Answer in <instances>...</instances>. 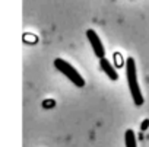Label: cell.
Returning <instances> with one entry per match:
<instances>
[{
	"mask_svg": "<svg viewBox=\"0 0 149 147\" xmlns=\"http://www.w3.org/2000/svg\"><path fill=\"white\" fill-rule=\"evenodd\" d=\"M126 77H127V83H129V90L132 93V98L134 101V104L137 106L143 105V96L137 83V71H136V63L134 58L129 57L126 61Z\"/></svg>",
	"mask_w": 149,
	"mask_h": 147,
	"instance_id": "obj_1",
	"label": "cell"
},
{
	"mask_svg": "<svg viewBox=\"0 0 149 147\" xmlns=\"http://www.w3.org/2000/svg\"><path fill=\"white\" fill-rule=\"evenodd\" d=\"M54 67H56L58 71H61L63 75H64L74 86H78V88H84V86H85V80H84V77L79 75V71L74 68L70 63H67L66 60H63V58H56V60H54Z\"/></svg>",
	"mask_w": 149,
	"mask_h": 147,
	"instance_id": "obj_2",
	"label": "cell"
},
{
	"mask_svg": "<svg viewBox=\"0 0 149 147\" xmlns=\"http://www.w3.org/2000/svg\"><path fill=\"white\" fill-rule=\"evenodd\" d=\"M86 37H88V39H89V42H91V45H92V48H94L95 55H97L100 60H101V58H105V57H104V55H105V50H104V45H102V42H101L98 34H97L94 29H88V31H86Z\"/></svg>",
	"mask_w": 149,
	"mask_h": 147,
	"instance_id": "obj_3",
	"label": "cell"
},
{
	"mask_svg": "<svg viewBox=\"0 0 149 147\" xmlns=\"http://www.w3.org/2000/svg\"><path fill=\"white\" fill-rule=\"evenodd\" d=\"M100 66H101L102 71L105 73V75H107L111 80H118V75H117L116 68L111 66V63H110L107 58H101V60H100Z\"/></svg>",
	"mask_w": 149,
	"mask_h": 147,
	"instance_id": "obj_4",
	"label": "cell"
},
{
	"mask_svg": "<svg viewBox=\"0 0 149 147\" xmlns=\"http://www.w3.org/2000/svg\"><path fill=\"white\" fill-rule=\"evenodd\" d=\"M124 141H126V147H137L136 146V137L133 130H127L124 133Z\"/></svg>",
	"mask_w": 149,
	"mask_h": 147,
	"instance_id": "obj_5",
	"label": "cell"
},
{
	"mask_svg": "<svg viewBox=\"0 0 149 147\" xmlns=\"http://www.w3.org/2000/svg\"><path fill=\"white\" fill-rule=\"evenodd\" d=\"M24 41H25L26 44H35V42L38 41V38H37L35 35H31V34H25V35H24Z\"/></svg>",
	"mask_w": 149,
	"mask_h": 147,
	"instance_id": "obj_6",
	"label": "cell"
},
{
	"mask_svg": "<svg viewBox=\"0 0 149 147\" xmlns=\"http://www.w3.org/2000/svg\"><path fill=\"white\" fill-rule=\"evenodd\" d=\"M114 63H116V67H121L123 66V58H121V54L120 52H114Z\"/></svg>",
	"mask_w": 149,
	"mask_h": 147,
	"instance_id": "obj_7",
	"label": "cell"
},
{
	"mask_svg": "<svg viewBox=\"0 0 149 147\" xmlns=\"http://www.w3.org/2000/svg\"><path fill=\"white\" fill-rule=\"evenodd\" d=\"M54 105H56V102H54L53 99H45V101L42 102V106H44V108H53Z\"/></svg>",
	"mask_w": 149,
	"mask_h": 147,
	"instance_id": "obj_8",
	"label": "cell"
},
{
	"mask_svg": "<svg viewBox=\"0 0 149 147\" xmlns=\"http://www.w3.org/2000/svg\"><path fill=\"white\" fill-rule=\"evenodd\" d=\"M148 127H149V119H145V121L142 122V127H140V128H142V130H146Z\"/></svg>",
	"mask_w": 149,
	"mask_h": 147,
	"instance_id": "obj_9",
	"label": "cell"
}]
</instances>
